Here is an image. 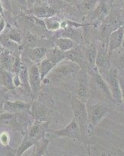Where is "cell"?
Listing matches in <instances>:
<instances>
[{
    "mask_svg": "<svg viewBox=\"0 0 124 156\" xmlns=\"http://www.w3.org/2000/svg\"><path fill=\"white\" fill-rule=\"evenodd\" d=\"M50 132L57 136L68 137V138L78 140L79 141H82L84 140L79 125L74 118L65 127L58 129V130H50Z\"/></svg>",
    "mask_w": 124,
    "mask_h": 156,
    "instance_id": "obj_7",
    "label": "cell"
},
{
    "mask_svg": "<svg viewBox=\"0 0 124 156\" xmlns=\"http://www.w3.org/2000/svg\"><path fill=\"white\" fill-rule=\"evenodd\" d=\"M88 72H89L90 77L94 81L95 85H96L98 90H99L105 97L106 98V99L113 101L111 92H110L109 87L108 86V83H107L106 80H105V78L103 77V75L99 73L97 67L89 69V70H88Z\"/></svg>",
    "mask_w": 124,
    "mask_h": 156,
    "instance_id": "obj_8",
    "label": "cell"
},
{
    "mask_svg": "<svg viewBox=\"0 0 124 156\" xmlns=\"http://www.w3.org/2000/svg\"><path fill=\"white\" fill-rule=\"evenodd\" d=\"M65 58L78 64L82 69L87 70V62L85 50L82 49L80 45L77 44L76 46L71 48V50L65 51Z\"/></svg>",
    "mask_w": 124,
    "mask_h": 156,
    "instance_id": "obj_9",
    "label": "cell"
},
{
    "mask_svg": "<svg viewBox=\"0 0 124 156\" xmlns=\"http://www.w3.org/2000/svg\"><path fill=\"white\" fill-rule=\"evenodd\" d=\"M29 104L21 101H5L2 105L3 109L9 113H14L29 108Z\"/></svg>",
    "mask_w": 124,
    "mask_h": 156,
    "instance_id": "obj_12",
    "label": "cell"
},
{
    "mask_svg": "<svg viewBox=\"0 0 124 156\" xmlns=\"http://www.w3.org/2000/svg\"><path fill=\"white\" fill-rule=\"evenodd\" d=\"M1 98H2V90L0 89V99H1Z\"/></svg>",
    "mask_w": 124,
    "mask_h": 156,
    "instance_id": "obj_40",
    "label": "cell"
},
{
    "mask_svg": "<svg viewBox=\"0 0 124 156\" xmlns=\"http://www.w3.org/2000/svg\"><path fill=\"white\" fill-rule=\"evenodd\" d=\"M119 84H120L121 93H122V102L124 103V76H122L119 73Z\"/></svg>",
    "mask_w": 124,
    "mask_h": 156,
    "instance_id": "obj_32",
    "label": "cell"
},
{
    "mask_svg": "<svg viewBox=\"0 0 124 156\" xmlns=\"http://www.w3.org/2000/svg\"><path fill=\"white\" fill-rule=\"evenodd\" d=\"M99 1L100 0H82V1H79L80 2L77 5V6L82 12L89 13L96 7Z\"/></svg>",
    "mask_w": 124,
    "mask_h": 156,
    "instance_id": "obj_19",
    "label": "cell"
},
{
    "mask_svg": "<svg viewBox=\"0 0 124 156\" xmlns=\"http://www.w3.org/2000/svg\"><path fill=\"white\" fill-rule=\"evenodd\" d=\"M64 1L66 2H72L73 0H64Z\"/></svg>",
    "mask_w": 124,
    "mask_h": 156,
    "instance_id": "obj_39",
    "label": "cell"
},
{
    "mask_svg": "<svg viewBox=\"0 0 124 156\" xmlns=\"http://www.w3.org/2000/svg\"><path fill=\"white\" fill-rule=\"evenodd\" d=\"M10 141V136L8 132H2L0 133V143L4 146H7Z\"/></svg>",
    "mask_w": 124,
    "mask_h": 156,
    "instance_id": "obj_30",
    "label": "cell"
},
{
    "mask_svg": "<svg viewBox=\"0 0 124 156\" xmlns=\"http://www.w3.org/2000/svg\"><path fill=\"white\" fill-rule=\"evenodd\" d=\"M81 69L82 68L78 64L65 58L57 64L45 79H47L49 82L64 81L71 76H76Z\"/></svg>",
    "mask_w": 124,
    "mask_h": 156,
    "instance_id": "obj_1",
    "label": "cell"
},
{
    "mask_svg": "<svg viewBox=\"0 0 124 156\" xmlns=\"http://www.w3.org/2000/svg\"><path fill=\"white\" fill-rule=\"evenodd\" d=\"M121 47H122V48H123L124 49V36H123V38H122V44H121Z\"/></svg>",
    "mask_w": 124,
    "mask_h": 156,
    "instance_id": "obj_38",
    "label": "cell"
},
{
    "mask_svg": "<svg viewBox=\"0 0 124 156\" xmlns=\"http://www.w3.org/2000/svg\"><path fill=\"white\" fill-rule=\"evenodd\" d=\"M77 43L72 39L65 37H60L55 40V46L63 51H67L75 47Z\"/></svg>",
    "mask_w": 124,
    "mask_h": 156,
    "instance_id": "obj_17",
    "label": "cell"
},
{
    "mask_svg": "<svg viewBox=\"0 0 124 156\" xmlns=\"http://www.w3.org/2000/svg\"><path fill=\"white\" fill-rule=\"evenodd\" d=\"M96 66L103 76H104L112 67L111 59L108 52V44L106 43L101 41V44H99L97 49Z\"/></svg>",
    "mask_w": 124,
    "mask_h": 156,
    "instance_id": "obj_6",
    "label": "cell"
},
{
    "mask_svg": "<svg viewBox=\"0 0 124 156\" xmlns=\"http://www.w3.org/2000/svg\"><path fill=\"white\" fill-rule=\"evenodd\" d=\"M5 26H6V23H5V20L1 16L0 17V34L4 31V30L5 28Z\"/></svg>",
    "mask_w": 124,
    "mask_h": 156,
    "instance_id": "obj_34",
    "label": "cell"
},
{
    "mask_svg": "<svg viewBox=\"0 0 124 156\" xmlns=\"http://www.w3.org/2000/svg\"><path fill=\"white\" fill-rule=\"evenodd\" d=\"M47 50V49L44 47H35L30 50L28 56L30 59H32L33 61L38 63L40 61L46 57Z\"/></svg>",
    "mask_w": 124,
    "mask_h": 156,
    "instance_id": "obj_18",
    "label": "cell"
},
{
    "mask_svg": "<svg viewBox=\"0 0 124 156\" xmlns=\"http://www.w3.org/2000/svg\"><path fill=\"white\" fill-rule=\"evenodd\" d=\"M76 81L74 85L75 97L86 103L89 99L90 92V76L89 72L85 69H82L75 76Z\"/></svg>",
    "mask_w": 124,
    "mask_h": 156,
    "instance_id": "obj_4",
    "label": "cell"
},
{
    "mask_svg": "<svg viewBox=\"0 0 124 156\" xmlns=\"http://www.w3.org/2000/svg\"><path fill=\"white\" fill-rule=\"evenodd\" d=\"M49 144V140L44 136H42L37 143L36 147V155L41 156L44 155L47 152V147Z\"/></svg>",
    "mask_w": 124,
    "mask_h": 156,
    "instance_id": "obj_23",
    "label": "cell"
},
{
    "mask_svg": "<svg viewBox=\"0 0 124 156\" xmlns=\"http://www.w3.org/2000/svg\"><path fill=\"white\" fill-rule=\"evenodd\" d=\"M34 144H35V143L34 142V140H33L32 139L29 138L28 136H27L24 139H23V140L22 141L21 144H20V147H18L17 151H16V156L23 155V154H24V153L26 152L28 149H30V147H33Z\"/></svg>",
    "mask_w": 124,
    "mask_h": 156,
    "instance_id": "obj_24",
    "label": "cell"
},
{
    "mask_svg": "<svg viewBox=\"0 0 124 156\" xmlns=\"http://www.w3.org/2000/svg\"><path fill=\"white\" fill-rule=\"evenodd\" d=\"M19 76H20V79H21L22 83H23V86L26 87L27 88H28L29 90H30V84H29V79H28V69L27 68V66H24V65H22V67L20 69V72H19Z\"/></svg>",
    "mask_w": 124,
    "mask_h": 156,
    "instance_id": "obj_27",
    "label": "cell"
},
{
    "mask_svg": "<svg viewBox=\"0 0 124 156\" xmlns=\"http://www.w3.org/2000/svg\"><path fill=\"white\" fill-rule=\"evenodd\" d=\"M114 62H115L116 66H114L116 68L118 72H121L122 74V76H124V49L119 50L116 54L115 57H114Z\"/></svg>",
    "mask_w": 124,
    "mask_h": 156,
    "instance_id": "obj_22",
    "label": "cell"
},
{
    "mask_svg": "<svg viewBox=\"0 0 124 156\" xmlns=\"http://www.w3.org/2000/svg\"><path fill=\"white\" fill-rule=\"evenodd\" d=\"M86 108L89 118V133L91 135L97 125L107 115L109 108L101 101L90 103L89 101H86Z\"/></svg>",
    "mask_w": 124,
    "mask_h": 156,
    "instance_id": "obj_3",
    "label": "cell"
},
{
    "mask_svg": "<svg viewBox=\"0 0 124 156\" xmlns=\"http://www.w3.org/2000/svg\"><path fill=\"white\" fill-rule=\"evenodd\" d=\"M7 35L8 37L12 40V41L17 43V44H20V42H21L22 41L21 34H20V32H19V30H17L15 28L11 29V30H9V33H8Z\"/></svg>",
    "mask_w": 124,
    "mask_h": 156,
    "instance_id": "obj_28",
    "label": "cell"
},
{
    "mask_svg": "<svg viewBox=\"0 0 124 156\" xmlns=\"http://www.w3.org/2000/svg\"><path fill=\"white\" fill-rule=\"evenodd\" d=\"M78 1H82V0H78Z\"/></svg>",
    "mask_w": 124,
    "mask_h": 156,
    "instance_id": "obj_41",
    "label": "cell"
},
{
    "mask_svg": "<svg viewBox=\"0 0 124 156\" xmlns=\"http://www.w3.org/2000/svg\"><path fill=\"white\" fill-rule=\"evenodd\" d=\"M10 1H14V2H16L17 3L22 4V5H27L26 0H10Z\"/></svg>",
    "mask_w": 124,
    "mask_h": 156,
    "instance_id": "obj_35",
    "label": "cell"
},
{
    "mask_svg": "<svg viewBox=\"0 0 124 156\" xmlns=\"http://www.w3.org/2000/svg\"><path fill=\"white\" fill-rule=\"evenodd\" d=\"M46 58L50 59L55 65H57L59 62L65 59V52L55 46L47 50Z\"/></svg>",
    "mask_w": 124,
    "mask_h": 156,
    "instance_id": "obj_14",
    "label": "cell"
},
{
    "mask_svg": "<svg viewBox=\"0 0 124 156\" xmlns=\"http://www.w3.org/2000/svg\"><path fill=\"white\" fill-rule=\"evenodd\" d=\"M3 12H4V7H3V5H2V2H0V16H2V15H3Z\"/></svg>",
    "mask_w": 124,
    "mask_h": 156,
    "instance_id": "obj_36",
    "label": "cell"
},
{
    "mask_svg": "<svg viewBox=\"0 0 124 156\" xmlns=\"http://www.w3.org/2000/svg\"><path fill=\"white\" fill-rule=\"evenodd\" d=\"M33 13L38 19L44 20L55 16L57 13V11L50 6H39V7L34 8Z\"/></svg>",
    "mask_w": 124,
    "mask_h": 156,
    "instance_id": "obj_16",
    "label": "cell"
},
{
    "mask_svg": "<svg viewBox=\"0 0 124 156\" xmlns=\"http://www.w3.org/2000/svg\"><path fill=\"white\" fill-rule=\"evenodd\" d=\"M103 77L108 83L113 101L117 104L122 103V93L119 80V72L116 68L112 66L109 70L103 76Z\"/></svg>",
    "mask_w": 124,
    "mask_h": 156,
    "instance_id": "obj_5",
    "label": "cell"
},
{
    "mask_svg": "<svg viewBox=\"0 0 124 156\" xmlns=\"http://www.w3.org/2000/svg\"><path fill=\"white\" fill-rule=\"evenodd\" d=\"M37 65H38V69H39L42 81L47 77V76L49 74V73L52 70V69L56 66L54 63H53L51 61L48 59L47 58H46V57L43 58L42 60L40 61L37 63Z\"/></svg>",
    "mask_w": 124,
    "mask_h": 156,
    "instance_id": "obj_15",
    "label": "cell"
},
{
    "mask_svg": "<svg viewBox=\"0 0 124 156\" xmlns=\"http://www.w3.org/2000/svg\"><path fill=\"white\" fill-rule=\"evenodd\" d=\"M22 65H23V63H22L20 56V55H17V56H16V58H15L14 63L12 65L11 72L12 73H19V72H20V69L22 67Z\"/></svg>",
    "mask_w": 124,
    "mask_h": 156,
    "instance_id": "obj_29",
    "label": "cell"
},
{
    "mask_svg": "<svg viewBox=\"0 0 124 156\" xmlns=\"http://www.w3.org/2000/svg\"><path fill=\"white\" fill-rule=\"evenodd\" d=\"M0 44L2 46V48L8 50L13 49V48H16V46L19 44L17 43L14 42L13 41H12L8 37L7 34H4L2 33L0 34Z\"/></svg>",
    "mask_w": 124,
    "mask_h": 156,
    "instance_id": "obj_25",
    "label": "cell"
},
{
    "mask_svg": "<svg viewBox=\"0 0 124 156\" xmlns=\"http://www.w3.org/2000/svg\"><path fill=\"white\" fill-rule=\"evenodd\" d=\"M44 125V123H41L40 122H34V124L31 126L30 129V131H29L28 136L29 138L30 139H34L37 136V135L40 134V133L42 132V126Z\"/></svg>",
    "mask_w": 124,
    "mask_h": 156,
    "instance_id": "obj_26",
    "label": "cell"
},
{
    "mask_svg": "<svg viewBox=\"0 0 124 156\" xmlns=\"http://www.w3.org/2000/svg\"><path fill=\"white\" fill-rule=\"evenodd\" d=\"M12 82H13V85H14L15 87H20L23 86L21 79H20L18 73H14L13 77H12Z\"/></svg>",
    "mask_w": 124,
    "mask_h": 156,
    "instance_id": "obj_31",
    "label": "cell"
},
{
    "mask_svg": "<svg viewBox=\"0 0 124 156\" xmlns=\"http://www.w3.org/2000/svg\"><path fill=\"white\" fill-rule=\"evenodd\" d=\"M26 1H27V4L28 5H33L36 0H26Z\"/></svg>",
    "mask_w": 124,
    "mask_h": 156,
    "instance_id": "obj_37",
    "label": "cell"
},
{
    "mask_svg": "<svg viewBox=\"0 0 124 156\" xmlns=\"http://www.w3.org/2000/svg\"><path fill=\"white\" fill-rule=\"evenodd\" d=\"M124 36V24L111 32L108 42V52L109 56L114 50L121 47Z\"/></svg>",
    "mask_w": 124,
    "mask_h": 156,
    "instance_id": "obj_11",
    "label": "cell"
},
{
    "mask_svg": "<svg viewBox=\"0 0 124 156\" xmlns=\"http://www.w3.org/2000/svg\"><path fill=\"white\" fill-rule=\"evenodd\" d=\"M1 77H2V83L4 87L7 89L14 88L13 82H12V73L11 71L2 69L1 70Z\"/></svg>",
    "mask_w": 124,
    "mask_h": 156,
    "instance_id": "obj_21",
    "label": "cell"
},
{
    "mask_svg": "<svg viewBox=\"0 0 124 156\" xmlns=\"http://www.w3.org/2000/svg\"><path fill=\"white\" fill-rule=\"evenodd\" d=\"M70 103L72 108L74 119L77 121L79 125L82 136L85 139L86 136H89V118H88V112H87L86 103L80 100L75 96L71 98Z\"/></svg>",
    "mask_w": 124,
    "mask_h": 156,
    "instance_id": "obj_2",
    "label": "cell"
},
{
    "mask_svg": "<svg viewBox=\"0 0 124 156\" xmlns=\"http://www.w3.org/2000/svg\"><path fill=\"white\" fill-rule=\"evenodd\" d=\"M0 17H1V16H0Z\"/></svg>",
    "mask_w": 124,
    "mask_h": 156,
    "instance_id": "obj_42",
    "label": "cell"
},
{
    "mask_svg": "<svg viewBox=\"0 0 124 156\" xmlns=\"http://www.w3.org/2000/svg\"><path fill=\"white\" fill-rule=\"evenodd\" d=\"M44 23L46 28L51 31H55V30H58L59 29L62 28V21L58 18L55 17V16L44 19Z\"/></svg>",
    "mask_w": 124,
    "mask_h": 156,
    "instance_id": "obj_20",
    "label": "cell"
},
{
    "mask_svg": "<svg viewBox=\"0 0 124 156\" xmlns=\"http://www.w3.org/2000/svg\"><path fill=\"white\" fill-rule=\"evenodd\" d=\"M28 79L31 92L34 95H37L41 89V82H42L37 64L33 65L28 69Z\"/></svg>",
    "mask_w": 124,
    "mask_h": 156,
    "instance_id": "obj_10",
    "label": "cell"
},
{
    "mask_svg": "<svg viewBox=\"0 0 124 156\" xmlns=\"http://www.w3.org/2000/svg\"><path fill=\"white\" fill-rule=\"evenodd\" d=\"M15 58H16V56L12 55L9 51V50L3 48L0 54V65L2 66V69L9 71L12 70Z\"/></svg>",
    "mask_w": 124,
    "mask_h": 156,
    "instance_id": "obj_13",
    "label": "cell"
},
{
    "mask_svg": "<svg viewBox=\"0 0 124 156\" xmlns=\"http://www.w3.org/2000/svg\"><path fill=\"white\" fill-rule=\"evenodd\" d=\"M0 2H2L4 9H9V10H10V9H12V5H11V3H10V0H0Z\"/></svg>",
    "mask_w": 124,
    "mask_h": 156,
    "instance_id": "obj_33",
    "label": "cell"
}]
</instances>
